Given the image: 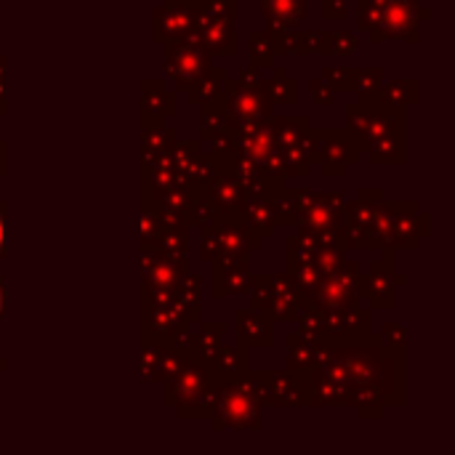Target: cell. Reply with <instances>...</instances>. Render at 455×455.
I'll return each mask as SVG.
<instances>
[{"label":"cell","mask_w":455,"mask_h":455,"mask_svg":"<svg viewBox=\"0 0 455 455\" xmlns=\"http://www.w3.org/2000/svg\"><path fill=\"white\" fill-rule=\"evenodd\" d=\"M163 387V403L173 408L179 419H211L224 389L208 381V365L197 357L184 360L179 376Z\"/></svg>","instance_id":"6da1fadb"},{"label":"cell","mask_w":455,"mask_h":455,"mask_svg":"<svg viewBox=\"0 0 455 455\" xmlns=\"http://www.w3.org/2000/svg\"><path fill=\"white\" fill-rule=\"evenodd\" d=\"M373 235L381 251H416L419 243L429 237V213H424L416 200L384 203L376 216Z\"/></svg>","instance_id":"7a4b0ae2"},{"label":"cell","mask_w":455,"mask_h":455,"mask_svg":"<svg viewBox=\"0 0 455 455\" xmlns=\"http://www.w3.org/2000/svg\"><path fill=\"white\" fill-rule=\"evenodd\" d=\"M261 400L256 395L251 371L240 379H235L232 384H227L221 389L219 405L213 411V416L208 419L213 432H259L261 429Z\"/></svg>","instance_id":"3957f363"},{"label":"cell","mask_w":455,"mask_h":455,"mask_svg":"<svg viewBox=\"0 0 455 455\" xmlns=\"http://www.w3.org/2000/svg\"><path fill=\"white\" fill-rule=\"evenodd\" d=\"M245 293L251 307L264 309L275 323H293L299 307L307 301V296L299 291V285L288 272H267V275L251 272V283Z\"/></svg>","instance_id":"277c9868"},{"label":"cell","mask_w":455,"mask_h":455,"mask_svg":"<svg viewBox=\"0 0 455 455\" xmlns=\"http://www.w3.org/2000/svg\"><path fill=\"white\" fill-rule=\"evenodd\" d=\"M237 0H205L197 8L195 29L187 40L203 45L211 56H235L237 53Z\"/></svg>","instance_id":"5b68a950"},{"label":"cell","mask_w":455,"mask_h":455,"mask_svg":"<svg viewBox=\"0 0 455 455\" xmlns=\"http://www.w3.org/2000/svg\"><path fill=\"white\" fill-rule=\"evenodd\" d=\"M360 149L347 128H315L309 133V163L325 179H341L360 163Z\"/></svg>","instance_id":"8992f818"},{"label":"cell","mask_w":455,"mask_h":455,"mask_svg":"<svg viewBox=\"0 0 455 455\" xmlns=\"http://www.w3.org/2000/svg\"><path fill=\"white\" fill-rule=\"evenodd\" d=\"M200 259L211 264L219 256H251L261 240L243 224L240 213H219L211 224L200 227Z\"/></svg>","instance_id":"52a82bcc"},{"label":"cell","mask_w":455,"mask_h":455,"mask_svg":"<svg viewBox=\"0 0 455 455\" xmlns=\"http://www.w3.org/2000/svg\"><path fill=\"white\" fill-rule=\"evenodd\" d=\"M272 128H275V144L283 160V173L291 179H307L312 173V163H309L312 120L272 115Z\"/></svg>","instance_id":"ba28073f"},{"label":"cell","mask_w":455,"mask_h":455,"mask_svg":"<svg viewBox=\"0 0 455 455\" xmlns=\"http://www.w3.org/2000/svg\"><path fill=\"white\" fill-rule=\"evenodd\" d=\"M379 3V27L371 32V43L403 40L419 43V24L429 19L432 11L419 0H376Z\"/></svg>","instance_id":"9c48e42d"},{"label":"cell","mask_w":455,"mask_h":455,"mask_svg":"<svg viewBox=\"0 0 455 455\" xmlns=\"http://www.w3.org/2000/svg\"><path fill=\"white\" fill-rule=\"evenodd\" d=\"M344 115H347V131L355 136L357 144H365L384 133H405V112L389 109L379 101L347 104Z\"/></svg>","instance_id":"30bf717a"},{"label":"cell","mask_w":455,"mask_h":455,"mask_svg":"<svg viewBox=\"0 0 455 455\" xmlns=\"http://www.w3.org/2000/svg\"><path fill=\"white\" fill-rule=\"evenodd\" d=\"M408 283V275L395 269V251L384 248V256L371 267V272L357 275V293L368 299L373 309H395V291Z\"/></svg>","instance_id":"8fae6325"},{"label":"cell","mask_w":455,"mask_h":455,"mask_svg":"<svg viewBox=\"0 0 455 455\" xmlns=\"http://www.w3.org/2000/svg\"><path fill=\"white\" fill-rule=\"evenodd\" d=\"M256 395L261 405L269 408H304L307 405V381L293 371H251Z\"/></svg>","instance_id":"7c38bea8"},{"label":"cell","mask_w":455,"mask_h":455,"mask_svg":"<svg viewBox=\"0 0 455 455\" xmlns=\"http://www.w3.org/2000/svg\"><path fill=\"white\" fill-rule=\"evenodd\" d=\"M360 272H363L360 264L347 259L336 272L320 277L309 301L317 304L323 312H339V309L357 307L360 304V293H357V275Z\"/></svg>","instance_id":"4fadbf2b"},{"label":"cell","mask_w":455,"mask_h":455,"mask_svg":"<svg viewBox=\"0 0 455 455\" xmlns=\"http://www.w3.org/2000/svg\"><path fill=\"white\" fill-rule=\"evenodd\" d=\"M299 197V224L301 229H339L344 221V205L347 195L344 192H315V189H296Z\"/></svg>","instance_id":"5bb4252c"},{"label":"cell","mask_w":455,"mask_h":455,"mask_svg":"<svg viewBox=\"0 0 455 455\" xmlns=\"http://www.w3.org/2000/svg\"><path fill=\"white\" fill-rule=\"evenodd\" d=\"M224 109L235 128H251L275 115V107L269 104L264 91L243 85L237 77H227L224 83Z\"/></svg>","instance_id":"9a60e30c"},{"label":"cell","mask_w":455,"mask_h":455,"mask_svg":"<svg viewBox=\"0 0 455 455\" xmlns=\"http://www.w3.org/2000/svg\"><path fill=\"white\" fill-rule=\"evenodd\" d=\"M211 64H213V56L195 40L165 43V72L181 93L189 85H195Z\"/></svg>","instance_id":"2e32d148"},{"label":"cell","mask_w":455,"mask_h":455,"mask_svg":"<svg viewBox=\"0 0 455 455\" xmlns=\"http://www.w3.org/2000/svg\"><path fill=\"white\" fill-rule=\"evenodd\" d=\"M139 107H141V117L139 123L144 128H163L165 125V117H173L176 109H179V101H176V93L168 91L165 80L160 77H144L139 83Z\"/></svg>","instance_id":"e0dca14e"},{"label":"cell","mask_w":455,"mask_h":455,"mask_svg":"<svg viewBox=\"0 0 455 455\" xmlns=\"http://www.w3.org/2000/svg\"><path fill=\"white\" fill-rule=\"evenodd\" d=\"M371 312L360 307L325 312V344L344 347V344H360L371 336Z\"/></svg>","instance_id":"ac0fdd59"},{"label":"cell","mask_w":455,"mask_h":455,"mask_svg":"<svg viewBox=\"0 0 455 455\" xmlns=\"http://www.w3.org/2000/svg\"><path fill=\"white\" fill-rule=\"evenodd\" d=\"M197 11L176 3H163L152 13V40L165 45L171 40H187L195 29Z\"/></svg>","instance_id":"d6986e66"},{"label":"cell","mask_w":455,"mask_h":455,"mask_svg":"<svg viewBox=\"0 0 455 455\" xmlns=\"http://www.w3.org/2000/svg\"><path fill=\"white\" fill-rule=\"evenodd\" d=\"M213 267V299L237 296L248 291L251 283V256H219L211 261Z\"/></svg>","instance_id":"ffe728a7"},{"label":"cell","mask_w":455,"mask_h":455,"mask_svg":"<svg viewBox=\"0 0 455 455\" xmlns=\"http://www.w3.org/2000/svg\"><path fill=\"white\" fill-rule=\"evenodd\" d=\"M237 344L245 349L264 347L269 349L275 344V320L256 307H245L237 312Z\"/></svg>","instance_id":"44dd1931"},{"label":"cell","mask_w":455,"mask_h":455,"mask_svg":"<svg viewBox=\"0 0 455 455\" xmlns=\"http://www.w3.org/2000/svg\"><path fill=\"white\" fill-rule=\"evenodd\" d=\"M187 272H189L187 261H176V259H168V256L157 253L155 261L149 264V269L141 275V296L171 293Z\"/></svg>","instance_id":"7402d4cb"},{"label":"cell","mask_w":455,"mask_h":455,"mask_svg":"<svg viewBox=\"0 0 455 455\" xmlns=\"http://www.w3.org/2000/svg\"><path fill=\"white\" fill-rule=\"evenodd\" d=\"M208 365V381L211 384H219V387H227L232 384L235 379L245 376L251 371V357H248V349L245 347H219L216 355L205 363Z\"/></svg>","instance_id":"603a6c76"},{"label":"cell","mask_w":455,"mask_h":455,"mask_svg":"<svg viewBox=\"0 0 455 455\" xmlns=\"http://www.w3.org/2000/svg\"><path fill=\"white\" fill-rule=\"evenodd\" d=\"M261 195L267 197L277 227H296L299 224V197H296V189L285 184V179L264 176Z\"/></svg>","instance_id":"cb8c5ba5"},{"label":"cell","mask_w":455,"mask_h":455,"mask_svg":"<svg viewBox=\"0 0 455 455\" xmlns=\"http://www.w3.org/2000/svg\"><path fill=\"white\" fill-rule=\"evenodd\" d=\"M384 203H387L384 200V189H379V187H363V189H357V197L355 200H347V205H344V221L341 224L373 232L376 216H379V211H381Z\"/></svg>","instance_id":"d4e9b609"},{"label":"cell","mask_w":455,"mask_h":455,"mask_svg":"<svg viewBox=\"0 0 455 455\" xmlns=\"http://www.w3.org/2000/svg\"><path fill=\"white\" fill-rule=\"evenodd\" d=\"M208 197H211L216 213H240L243 203H245V189L235 179V173H229L227 168H216V173L208 184Z\"/></svg>","instance_id":"484cf974"},{"label":"cell","mask_w":455,"mask_h":455,"mask_svg":"<svg viewBox=\"0 0 455 455\" xmlns=\"http://www.w3.org/2000/svg\"><path fill=\"white\" fill-rule=\"evenodd\" d=\"M363 157H371L373 165H405L408 163V147L405 133H384L365 144H357Z\"/></svg>","instance_id":"4316f807"},{"label":"cell","mask_w":455,"mask_h":455,"mask_svg":"<svg viewBox=\"0 0 455 455\" xmlns=\"http://www.w3.org/2000/svg\"><path fill=\"white\" fill-rule=\"evenodd\" d=\"M240 219L243 224L264 243L275 235L277 224H275V213L267 203V197L261 192L256 195H245V203H243V211H240Z\"/></svg>","instance_id":"83f0119b"},{"label":"cell","mask_w":455,"mask_h":455,"mask_svg":"<svg viewBox=\"0 0 455 455\" xmlns=\"http://www.w3.org/2000/svg\"><path fill=\"white\" fill-rule=\"evenodd\" d=\"M267 29H291L299 27L309 13V0H261Z\"/></svg>","instance_id":"f1b7e54d"},{"label":"cell","mask_w":455,"mask_h":455,"mask_svg":"<svg viewBox=\"0 0 455 455\" xmlns=\"http://www.w3.org/2000/svg\"><path fill=\"white\" fill-rule=\"evenodd\" d=\"M224 83H227V69L219 67V64H211L203 77L189 85L184 93H187V101L192 107H208V104H219L224 101Z\"/></svg>","instance_id":"f546056e"},{"label":"cell","mask_w":455,"mask_h":455,"mask_svg":"<svg viewBox=\"0 0 455 455\" xmlns=\"http://www.w3.org/2000/svg\"><path fill=\"white\" fill-rule=\"evenodd\" d=\"M261 91L272 107H293L299 101V80L288 75L285 67H269V75H261Z\"/></svg>","instance_id":"4dcf8cb0"},{"label":"cell","mask_w":455,"mask_h":455,"mask_svg":"<svg viewBox=\"0 0 455 455\" xmlns=\"http://www.w3.org/2000/svg\"><path fill=\"white\" fill-rule=\"evenodd\" d=\"M272 32V45L275 53H293V56H307V53H320L323 45V32H304V29H269Z\"/></svg>","instance_id":"1f68e13d"},{"label":"cell","mask_w":455,"mask_h":455,"mask_svg":"<svg viewBox=\"0 0 455 455\" xmlns=\"http://www.w3.org/2000/svg\"><path fill=\"white\" fill-rule=\"evenodd\" d=\"M419 80H411V77H397V80H384L381 88H379V96L376 101L389 107V109H411L413 104H419L421 93H419Z\"/></svg>","instance_id":"d6a6232c"},{"label":"cell","mask_w":455,"mask_h":455,"mask_svg":"<svg viewBox=\"0 0 455 455\" xmlns=\"http://www.w3.org/2000/svg\"><path fill=\"white\" fill-rule=\"evenodd\" d=\"M285 344H288V365H285L288 371L304 376L307 371H312L317 365V357H320V347L323 344L301 336L299 331L296 333H288L285 336Z\"/></svg>","instance_id":"836d02e7"},{"label":"cell","mask_w":455,"mask_h":455,"mask_svg":"<svg viewBox=\"0 0 455 455\" xmlns=\"http://www.w3.org/2000/svg\"><path fill=\"white\" fill-rule=\"evenodd\" d=\"M179 139V133L173 128H144L141 125V136H139V155H141V168L152 165L155 160H160L168 147Z\"/></svg>","instance_id":"e575fe53"},{"label":"cell","mask_w":455,"mask_h":455,"mask_svg":"<svg viewBox=\"0 0 455 455\" xmlns=\"http://www.w3.org/2000/svg\"><path fill=\"white\" fill-rule=\"evenodd\" d=\"M173 296H176L179 307L184 309L189 325H195L200 320V312H203V277L195 272H187L179 280V285L173 288Z\"/></svg>","instance_id":"d590c367"},{"label":"cell","mask_w":455,"mask_h":455,"mask_svg":"<svg viewBox=\"0 0 455 455\" xmlns=\"http://www.w3.org/2000/svg\"><path fill=\"white\" fill-rule=\"evenodd\" d=\"M197 323L200 325L195 328V357L208 363L216 355V349L221 347L227 325H224V320H197Z\"/></svg>","instance_id":"8d00e7d4"},{"label":"cell","mask_w":455,"mask_h":455,"mask_svg":"<svg viewBox=\"0 0 455 455\" xmlns=\"http://www.w3.org/2000/svg\"><path fill=\"white\" fill-rule=\"evenodd\" d=\"M165 357V344L149 336H141V355H139V379L144 384H157L160 368Z\"/></svg>","instance_id":"74e56055"},{"label":"cell","mask_w":455,"mask_h":455,"mask_svg":"<svg viewBox=\"0 0 455 455\" xmlns=\"http://www.w3.org/2000/svg\"><path fill=\"white\" fill-rule=\"evenodd\" d=\"M163 227H165V219H163V211L155 200H147L141 197V224H139V243L141 245H155L163 235Z\"/></svg>","instance_id":"f35d334b"},{"label":"cell","mask_w":455,"mask_h":455,"mask_svg":"<svg viewBox=\"0 0 455 455\" xmlns=\"http://www.w3.org/2000/svg\"><path fill=\"white\" fill-rule=\"evenodd\" d=\"M296 323H299V333L317 341V344H325V312L312 304L309 299L299 307V315H296Z\"/></svg>","instance_id":"ab89813d"},{"label":"cell","mask_w":455,"mask_h":455,"mask_svg":"<svg viewBox=\"0 0 455 455\" xmlns=\"http://www.w3.org/2000/svg\"><path fill=\"white\" fill-rule=\"evenodd\" d=\"M248 59L253 69H269L275 64V45L269 29L248 35Z\"/></svg>","instance_id":"60d3db41"},{"label":"cell","mask_w":455,"mask_h":455,"mask_svg":"<svg viewBox=\"0 0 455 455\" xmlns=\"http://www.w3.org/2000/svg\"><path fill=\"white\" fill-rule=\"evenodd\" d=\"M360 48L357 32H323V56H352Z\"/></svg>","instance_id":"b9f144b4"},{"label":"cell","mask_w":455,"mask_h":455,"mask_svg":"<svg viewBox=\"0 0 455 455\" xmlns=\"http://www.w3.org/2000/svg\"><path fill=\"white\" fill-rule=\"evenodd\" d=\"M384 83V69L381 67H368V69H360V77H357V101L368 104V101H376L379 96V88Z\"/></svg>","instance_id":"7bdbcfd3"},{"label":"cell","mask_w":455,"mask_h":455,"mask_svg":"<svg viewBox=\"0 0 455 455\" xmlns=\"http://www.w3.org/2000/svg\"><path fill=\"white\" fill-rule=\"evenodd\" d=\"M323 80L333 88V91H352L357 88V77H360V69L357 67H325L320 69Z\"/></svg>","instance_id":"ee69618b"},{"label":"cell","mask_w":455,"mask_h":455,"mask_svg":"<svg viewBox=\"0 0 455 455\" xmlns=\"http://www.w3.org/2000/svg\"><path fill=\"white\" fill-rule=\"evenodd\" d=\"M381 344H384V349H387V355H392V357H405V344H408V333H405V328L400 325V323H384V328H381Z\"/></svg>","instance_id":"f6af8a7d"},{"label":"cell","mask_w":455,"mask_h":455,"mask_svg":"<svg viewBox=\"0 0 455 455\" xmlns=\"http://www.w3.org/2000/svg\"><path fill=\"white\" fill-rule=\"evenodd\" d=\"M344 261H347V248L344 245H317V251H315V264H317L320 275L336 272Z\"/></svg>","instance_id":"bcb514c9"},{"label":"cell","mask_w":455,"mask_h":455,"mask_svg":"<svg viewBox=\"0 0 455 455\" xmlns=\"http://www.w3.org/2000/svg\"><path fill=\"white\" fill-rule=\"evenodd\" d=\"M291 277H293V283L299 285V291L309 299L312 296V291H315V285L320 283V269H317V264L315 261H307V264H296V267H291V269H285Z\"/></svg>","instance_id":"7dc6e473"},{"label":"cell","mask_w":455,"mask_h":455,"mask_svg":"<svg viewBox=\"0 0 455 455\" xmlns=\"http://www.w3.org/2000/svg\"><path fill=\"white\" fill-rule=\"evenodd\" d=\"M309 93H312V104H317V107H331L336 101V91L323 77L309 80Z\"/></svg>","instance_id":"c3c4849f"},{"label":"cell","mask_w":455,"mask_h":455,"mask_svg":"<svg viewBox=\"0 0 455 455\" xmlns=\"http://www.w3.org/2000/svg\"><path fill=\"white\" fill-rule=\"evenodd\" d=\"M349 13V0H320V16L325 21H344Z\"/></svg>","instance_id":"681fc988"},{"label":"cell","mask_w":455,"mask_h":455,"mask_svg":"<svg viewBox=\"0 0 455 455\" xmlns=\"http://www.w3.org/2000/svg\"><path fill=\"white\" fill-rule=\"evenodd\" d=\"M181 365H184V357H179L176 352H171L168 347H165V357H163V368H160V384H168V381H173L176 376H179V371H181Z\"/></svg>","instance_id":"f907efd6"},{"label":"cell","mask_w":455,"mask_h":455,"mask_svg":"<svg viewBox=\"0 0 455 455\" xmlns=\"http://www.w3.org/2000/svg\"><path fill=\"white\" fill-rule=\"evenodd\" d=\"M5 69H8V64H5V56H0V117L5 115V109H8V93H5Z\"/></svg>","instance_id":"816d5d0a"},{"label":"cell","mask_w":455,"mask_h":455,"mask_svg":"<svg viewBox=\"0 0 455 455\" xmlns=\"http://www.w3.org/2000/svg\"><path fill=\"white\" fill-rule=\"evenodd\" d=\"M5 213H8V208H5V203L0 200V261L5 259V237H3V227H5Z\"/></svg>","instance_id":"f5cc1de1"},{"label":"cell","mask_w":455,"mask_h":455,"mask_svg":"<svg viewBox=\"0 0 455 455\" xmlns=\"http://www.w3.org/2000/svg\"><path fill=\"white\" fill-rule=\"evenodd\" d=\"M163 3H176V5H187V8H195L197 11L205 0H163Z\"/></svg>","instance_id":"db71d44e"},{"label":"cell","mask_w":455,"mask_h":455,"mask_svg":"<svg viewBox=\"0 0 455 455\" xmlns=\"http://www.w3.org/2000/svg\"><path fill=\"white\" fill-rule=\"evenodd\" d=\"M5 168H8V163H5V144L0 141V176L5 173Z\"/></svg>","instance_id":"11a10c76"},{"label":"cell","mask_w":455,"mask_h":455,"mask_svg":"<svg viewBox=\"0 0 455 455\" xmlns=\"http://www.w3.org/2000/svg\"><path fill=\"white\" fill-rule=\"evenodd\" d=\"M3 307H5V285H3V277H0V317H3Z\"/></svg>","instance_id":"9f6ffc18"},{"label":"cell","mask_w":455,"mask_h":455,"mask_svg":"<svg viewBox=\"0 0 455 455\" xmlns=\"http://www.w3.org/2000/svg\"><path fill=\"white\" fill-rule=\"evenodd\" d=\"M5 365H8V363H5V360H3V357H0V371H3V368H5Z\"/></svg>","instance_id":"6f0895ef"}]
</instances>
